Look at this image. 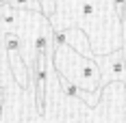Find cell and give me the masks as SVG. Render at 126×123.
<instances>
[{
    "label": "cell",
    "mask_w": 126,
    "mask_h": 123,
    "mask_svg": "<svg viewBox=\"0 0 126 123\" xmlns=\"http://www.w3.org/2000/svg\"><path fill=\"white\" fill-rule=\"evenodd\" d=\"M122 26V54H124V61H126V24H120Z\"/></svg>",
    "instance_id": "4"
},
{
    "label": "cell",
    "mask_w": 126,
    "mask_h": 123,
    "mask_svg": "<svg viewBox=\"0 0 126 123\" xmlns=\"http://www.w3.org/2000/svg\"><path fill=\"white\" fill-rule=\"evenodd\" d=\"M0 15H2V7H0Z\"/></svg>",
    "instance_id": "5"
},
{
    "label": "cell",
    "mask_w": 126,
    "mask_h": 123,
    "mask_svg": "<svg viewBox=\"0 0 126 123\" xmlns=\"http://www.w3.org/2000/svg\"><path fill=\"white\" fill-rule=\"evenodd\" d=\"M13 11H33V13H44L39 0H11Z\"/></svg>",
    "instance_id": "3"
},
{
    "label": "cell",
    "mask_w": 126,
    "mask_h": 123,
    "mask_svg": "<svg viewBox=\"0 0 126 123\" xmlns=\"http://www.w3.org/2000/svg\"><path fill=\"white\" fill-rule=\"evenodd\" d=\"M52 69L54 74L65 78L67 82H72L76 89L96 93L100 91V71L94 58H87L83 54H78L72 50L67 43L54 45L52 48Z\"/></svg>",
    "instance_id": "1"
},
{
    "label": "cell",
    "mask_w": 126,
    "mask_h": 123,
    "mask_svg": "<svg viewBox=\"0 0 126 123\" xmlns=\"http://www.w3.org/2000/svg\"><path fill=\"white\" fill-rule=\"evenodd\" d=\"M94 63L98 65V71H100V89H104L111 82H126V61L122 50L94 56Z\"/></svg>",
    "instance_id": "2"
}]
</instances>
